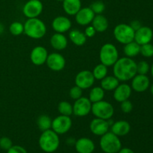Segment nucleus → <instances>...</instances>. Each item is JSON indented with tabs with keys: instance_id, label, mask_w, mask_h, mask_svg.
I'll list each match as a JSON object with an SVG mask.
<instances>
[{
	"instance_id": "nucleus-34",
	"label": "nucleus",
	"mask_w": 153,
	"mask_h": 153,
	"mask_svg": "<svg viewBox=\"0 0 153 153\" xmlns=\"http://www.w3.org/2000/svg\"><path fill=\"white\" fill-rule=\"evenodd\" d=\"M140 54L145 58H151L153 56V45L150 43L140 46Z\"/></svg>"
},
{
	"instance_id": "nucleus-33",
	"label": "nucleus",
	"mask_w": 153,
	"mask_h": 153,
	"mask_svg": "<svg viewBox=\"0 0 153 153\" xmlns=\"http://www.w3.org/2000/svg\"><path fill=\"white\" fill-rule=\"evenodd\" d=\"M91 10L94 11V13L97 14H102V13L104 12L105 9V4L103 1H96L94 2H93L92 4L90 6Z\"/></svg>"
},
{
	"instance_id": "nucleus-29",
	"label": "nucleus",
	"mask_w": 153,
	"mask_h": 153,
	"mask_svg": "<svg viewBox=\"0 0 153 153\" xmlns=\"http://www.w3.org/2000/svg\"><path fill=\"white\" fill-rule=\"evenodd\" d=\"M52 120L50 117L46 114H42L37 118V125L40 131H44L52 128Z\"/></svg>"
},
{
	"instance_id": "nucleus-32",
	"label": "nucleus",
	"mask_w": 153,
	"mask_h": 153,
	"mask_svg": "<svg viewBox=\"0 0 153 153\" xmlns=\"http://www.w3.org/2000/svg\"><path fill=\"white\" fill-rule=\"evenodd\" d=\"M9 31L13 36H19L24 33V25L20 22H13L9 26Z\"/></svg>"
},
{
	"instance_id": "nucleus-37",
	"label": "nucleus",
	"mask_w": 153,
	"mask_h": 153,
	"mask_svg": "<svg viewBox=\"0 0 153 153\" xmlns=\"http://www.w3.org/2000/svg\"><path fill=\"white\" fill-rule=\"evenodd\" d=\"M120 109L124 114L131 113L133 110V104L130 100H127L120 102Z\"/></svg>"
},
{
	"instance_id": "nucleus-45",
	"label": "nucleus",
	"mask_w": 153,
	"mask_h": 153,
	"mask_svg": "<svg viewBox=\"0 0 153 153\" xmlns=\"http://www.w3.org/2000/svg\"><path fill=\"white\" fill-rule=\"evenodd\" d=\"M150 70H151V74H152V77H153V64H152V65L151 66Z\"/></svg>"
},
{
	"instance_id": "nucleus-13",
	"label": "nucleus",
	"mask_w": 153,
	"mask_h": 153,
	"mask_svg": "<svg viewBox=\"0 0 153 153\" xmlns=\"http://www.w3.org/2000/svg\"><path fill=\"white\" fill-rule=\"evenodd\" d=\"M48 55V51L44 46H37L31 50L30 59L31 63L35 66H41L46 64Z\"/></svg>"
},
{
	"instance_id": "nucleus-25",
	"label": "nucleus",
	"mask_w": 153,
	"mask_h": 153,
	"mask_svg": "<svg viewBox=\"0 0 153 153\" xmlns=\"http://www.w3.org/2000/svg\"><path fill=\"white\" fill-rule=\"evenodd\" d=\"M69 37L72 43L77 46H82L86 43L88 37L85 33L78 29H73L69 33Z\"/></svg>"
},
{
	"instance_id": "nucleus-17",
	"label": "nucleus",
	"mask_w": 153,
	"mask_h": 153,
	"mask_svg": "<svg viewBox=\"0 0 153 153\" xmlns=\"http://www.w3.org/2000/svg\"><path fill=\"white\" fill-rule=\"evenodd\" d=\"M52 27L55 32L64 34L71 28L72 22L67 16H58L52 20Z\"/></svg>"
},
{
	"instance_id": "nucleus-47",
	"label": "nucleus",
	"mask_w": 153,
	"mask_h": 153,
	"mask_svg": "<svg viewBox=\"0 0 153 153\" xmlns=\"http://www.w3.org/2000/svg\"><path fill=\"white\" fill-rule=\"evenodd\" d=\"M56 1H63L64 0H56Z\"/></svg>"
},
{
	"instance_id": "nucleus-18",
	"label": "nucleus",
	"mask_w": 153,
	"mask_h": 153,
	"mask_svg": "<svg viewBox=\"0 0 153 153\" xmlns=\"http://www.w3.org/2000/svg\"><path fill=\"white\" fill-rule=\"evenodd\" d=\"M153 37V31L149 27L141 26L134 32V40L140 46L150 43Z\"/></svg>"
},
{
	"instance_id": "nucleus-21",
	"label": "nucleus",
	"mask_w": 153,
	"mask_h": 153,
	"mask_svg": "<svg viewBox=\"0 0 153 153\" xmlns=\"http://www.w3.org/2000/svg\"><path fill=\"white\" fill-rule=\"evenodd\" d=\"M111 131L118 137L126 136L130 132L131 126L126 120H118L111 126Z\"/></svg>"
},
{
	"instance_id": "nucleus-20",
	"label": "nucleus",
	"mask_w": 153,
	"mask_h": 153,
	"mask_svg": "<svg viewBox=\"0 0 153 153\" xmlns=\"http://www.w3.org/2000/svg\"><path fill=\"white\" fill-rule=\"evenodd\" d=\"M95 148L94 142L88 137H80L75 143V149L77 153H93Z\"/></svg>"
},
{
	"instance_id": "nucleus-6",
	"label": "nucleus",
	"mask_w": 153,
	"mask_h": 153,
	"mask_svg": "<svg viewBox=\"0 0 153 153\" xmlns=\"http://www.w3.org/2000/svg\"><path fill=\"white\" fill-rule=\"evenodd\" d=\"M91 112L95 117L108 120L111 119L113 117L114 108L110 102L102 100L97 102L92 103Z\"/></svg>"
},
{
	"instance_id": "nucleus-2",
	"label": "nucleus",
	"mask_w": 153,
	"mask_h": 153,
	"mask_svg": "<svg viewBox=\"0 0 153 153\" xmlns=\"http://www.w3.org/2000/svg\"><path fill=\"white\" fill-rule=\"evenodd\" d=\"M24 33L31 39H41L46 35V26L43 20L37 18H30L25 22Z\"/></svg>"
},
{
	"instance_id": "nucleus-3",
	"label": "nucleus",
	"mask_w": 153,
	"mask_h": 153,
	"mask_svg": "<svg viewBox=\"0 0 153 153\" xmlns=\"http://www.w3.org/2000/svg\"><path fill=\"white\" fill-rule=\"evenodd\" d=\"M39 146L43 152L53 153L60 146L59 135L51 129L42 131L38 140Z\"/></svg>"
},
{
	"instance_id": "nucleus-8",
	"label": "nucleus",
	"mask_w": 153,
	"mask_h": 153,
	"mask_svg": "<svg viewBox=\"0 0 153 153\" xmlns=\"http://www.w3.org/2000/svg\"><path fill=\"white\" fill-rule=\"evenodd\" d=\"M73 126V121L70 117L60 114L52 120V129L60 135L68 132Z\"/></svg>"
},
{
	"instance_id": "nucleus-28",
	"label": "nucleus",
	"mask_w": 153,
	"mask_h": 153,
	"mask_svg": "<svg viewBox=\"0 0 153 153\" xmlns=\"http://www.w3.org/2000/svg\"><path fill=\"white\" fill-rule=\"evenodd\" d=\"M105 97V91L101 87H94L91 88L89 94V100L92 103L103 100Z\"/></svg>"
},
{
	"instance_id": "nucleus-12",
	"label": "nucleus",
	"mask_w": 153,
	"mask_h": 153,
	"mask_svg": "<svg viewBox=\"0 0 153 153\" xmlns=\"http://www.w3.org/2000/svg\"><path fill=\"white\" fill-rule=\"evenodd\" d=\"M46 64L51 70L54 72L61 71L66 65V60L61 54L52 52L48 55Z\"/></svg>"
},
{
	"instance_id": "nucleus-4",
	"label": "nucleus",
	"mask_w": 153,
	"mask_h": 153,
	"mask_svg": "<svg viewBox=\"0 0 153 153\" xmlns=\"http://www.w3.org/2000/svg\"><path fill=\"white\" fill-rule=\"evenodd\" d=\"M100 146L105 153H117L122 148V143L118 136L111 131H108L101 136Z\"/></svg>"
},
{
	"instance_id": "nucleus-39",
	"label": "nucleus",
	"mask_w": 153,
	"mask_h": 153,
	"mask_svg": "<svg viewBox=\"0 0 153 153\" xmlns=\"http://www.w3.org/2000/svg\"><path fill=\"white\" fill-rule=\"evenodd\" d=\"M7 153H28L26 149L19 145H13L8 150Z\"/></svg>"
},
{
	"instance_id": "nucleus-41",
	"label": "nucleus",
	"mask_w": 153,
	"mask_h": 153,
	"mask_svg": "<svg viewBox=\"0 0 153 153\" xmlns=\"http://www.w3.org/2000/svg\"><path fill=\"white\" fill-rule=\"evenodd\" d=\"M129 25L131 27V28H132L134 31H137V30H138L139 28L142 26L141 23H140V22L139 20L131 21V22H130Z\"/></svg>"
},
{
	"instance_id": "nucleus-10",
	"label": "nucleus",
	"mask_w": 153,
	"mask_h": 153,
	"mask_svg": "<svg viewBox=\"0 0 153 153\" xmlns=\"http://www.w3.org/2000/svg\"><path fill=\"white\" fill-rule=\"evenodd\" d=\"M92 102L87 97H82L78 100H75L73 105V114L76 117H85L91 112Z\"/></svg>"
},
{
	"instance_id": "nucleus-44",
	"label": "nucleus",
	"mask_w": 153,
	"mask_h": 153,
	"mask_svg": "<svg viewBox=\"0 0 153 153\" xmlns=\"http://www.w3.org/2000/svg\"><path fill=\"white\" fill-rule=\"evenodd\" d=\"M3 31H4V26H3L2 24L0 22V34H2Z\"/></svg>"
},
{
	"instance_id": "nucleus-35",
	"label": "nucleus",
	"mask_w": 153,
	"mask_h": 153,
	"mask_svg": "<svg viewBox=\"0 0 153 153\" xmlns=\"http://www.w3.org/2000/svg\"><path fill=\"white\" fill-rule=\"evenodd\" d=\"M150 70L148 62L145 61H141L137 64V74L146 75Z\"/></svg>"
},
{
	"instance_id": "nucleus-11",
	"label": "nucleus",
	"mask_w": 153,
	"mask_h": 153,
	"mask_svg": "<svg viewBox=\"0 0 153 153\" xmlns=\"http://www.w3.org/2000/svg\"><path fill=\"white\" fill-rule=\"evenodd\" d=\"M94 82H95V78L92 72L87 70L79 72L75 78L76 85L82 88V90L91 88L94 85Z\"/></svg>"
},
{
	"instance_id": "nucleus-26",
	"label": "nucleus",
	"mask_w": 153,
	"mask_h": 153,
	"mask_svg": "<svg viewBox=\"0 0 153 153\" xmlns=\"http://www.w3.org/2000/svg\"><path fill=\"white\" fill-rule=\"evenodd\" d=\"M101 88L105 91H114L115 88L119 85L120 81L114 76H106L101 80Z\"/></svg>"
},
{
	"instance_id": "nucleus-38",
	"label": "nucleus",
	"mask_w": 153,
	"mask_h": 153,
	"mask_svg": "<svg viewBox=\"0 0 153 153\" xmlns=\"http://www.w3.org/2000/svg\"><path fill=\"white\" fill-rule=\"evenodd\" d=\"M13 146V142L7 137H2L0 138V148L3 150L7 151Z\"/></svg>"
},
{
	"instance_id": "nucleus-15",
	"label": "nucleus",
	"mask_w": 153,
	"mask_h": 153,
	"mask_svg": "<svg viewBox=\"0 0 153 153\" xmlns=\"http://www.w3.org/2000/svg\"><path fill=\"white\" fill-rule=\"evenodd\" d=\"M95 15L96 14L90 7H82L75 15V19L79 25H82V26H87V25L91 24Z\"/></svg>"
},
{
	"instance_id": "nucleus-7",
	"label": "nucleus",
	"mask_w": 153,
	"mask_h": 153,
	"mask_svg": "<svg viewBox=\"0 0 153 153\" xmlns=\"http://www.w3.org/2000/svg\"><path fill=\"white\" fill-rule=\"evenodd\" d=\"M134 32L135 31L131 28L129 24L120 23L115 26L114 36L117 41L125 45L134 40Z\"/></svg>"
},
{
	"instance_id": "nucleus-5",
	"label": "nucleus",
	"mask_w": 153,
	"mask_h": 153,
	"mask_svg": "<svg viewBox=\"0 0 153 153\" xmlns=\"http://www.w3.org/2000/svg\"><path fill=\"white\" fill-rule=\"evenodd\" d=\"M119 58V53L116 46L110 43H105L100 51V62L106 67H112Z\"/></svg>"
},
{
	"instance_id": "nucleus-1",
	"label": "nucleus",
	"mask_w": 153,
	"mask_h": 153,
	"mask_svg": "<svg viewBox=\"0 0 153 153\" xmlns=\"http://www.w3.org/2000/svg\"><path fill=\"white\" fill-rule=\"evenodd\" d=\"M113 73L120 82L131 80L137 74V63L128 57L118 58L113 66Z\"/></svg>"
},
{
	"instance_id": "nucleus-27",
	"label": "nucleus",
	"mask_w": 153,
	"mask_h": 153,
	"mask_svg": "<svg viewBox=\"0 0 153 153\" xmlns=\"http://www.w3.org/2000/svg\"><path fill=\"white\" fill-rule=\"evenodd\" d=\"M140 46L134 40L126 43L124 45L123 52L126 55V57L128 58H134L140 54Z\"/></svg>"
},
{
	"instance_id": "nucleus-31",
	"label": "nucleus",
	"mask_w": 153,
	"mask_h": 153,
	"mask_svg": "<svg viewBox=\"0 0 153 153\" xmlns=\"http://www.w3.org/2000/svg\"><path fill=\"white\" fill-rule=\"evenodd\" d=\"M58 110L60 114L70 117L73 114V105L67 101H62L58 105Z\"/></svg>"
},
{
	"instance_id": "nucleus-43",
	"label": "nucleus",
	"mask_w": 153,
	"mask_h": 153,
	"mask_svg": "<svg viewBox=\"0 0 153 153\" xmlns=\"http://www.w3.org/2000/svg\"><path fill=\"white\" fill-rule=\"evenodd\" d=\"M76 140H74V138H68L67 140V143L68 145H75V143H76Z\"/></svg>"
},
{
	"instance_id": "nucleus-46",
	"label": "nucleus",
	"mask_w": 153,
	"mask_h": 153,
	"mask_svg": "<svg viewBox=\"0 0 153 153\" xmlns=\"http://www.w3.org/2000/svg\"><path fill=\"white\" fill-rule=\"evenodd\" d=\"M150 92H151V94H152V95H153V84L152 85V86H151V88H150Z\"/></svg>"
},
{
	"instance_id": "nucleus-42",
	"label": "nucleus",
	"mask_w": 153,
	"mask_h": 153,
	"mask_svg": "<svg viewBox=\"0 0 153 153\" xmlns=\"http://www.w3.org/2000/svg\"><path fill=\"white\" fill-rule=\"evenodd\" d=\"M117 153H134V152L132 150V149H130V148L124 147V148H121Z\"/></svg>"
},
{
	"instance_id": "nucleus-24",
	"label": "nucleus",
	"mask_w": 153,
	"mask_h": 153,
	"mask_svg": "<svg viewBox=\"0 0 153 153\" xmlns=\"http://www.w3.org/2000/svg\"><path fill=\"white\" fill-rule=\"evenodd\" d=\"M91 24L97 32H104L108 28V21L102 14L95 15Z\"/></svg>"
},
{
	"instance_id": "nucleus-22",
	"label": "nucleus",
	"mask_w": 153,
	"mask_h": 153,
	"mask_svg": "<svg viewBox=\"0 0 153 153\" xmlns=\"http://www.w3.org/2000/svg\"><path fill=\"white\" fill-rule=\"evenodd\" d=\"M50 45L55 50H64L67 47L68 40L64 34L56 32L51 37Z\"/></svg>"
},
{
	"instance_id": "nucleus-23",
	"label": "nucleus",
	"mask_w": 153,
	"mask_h": 153,
	"mask_svg": "<svg viewBox=\"0 0 153 153\" xmlns=\"http://www.w3.org/2000/svg\"><path fill=\"white\" fill-rule=\"evenodd\" d=\"M62 2L63 9L70 16H75L82 8L81 0H64Z\"/></svg>"
},
{
	"instance_id": "nucleus-36",
	"label": "nucleus",
	"mask_w": 153,
	"mask_h": 153,
	"mask_svg": "<svg viewBox=\"0 0 153 153\" xmlns=\"http://www.w3.org/2000/svg\"><path fill=\"white\" fill-rule=\"evenodd\" d=\"M82 94H83V90H82V88H79V87L75 85V86H73V88L70 90L69 96H70V97L71 99L76 100L82 97Z\"/></svg>"
},
{
	"instance_id": "nucleus-9",
	"label": "nucleus",
	"mask_w": 153,
	"mask_h": 153,
	"mask_svg": "<svg viewBox=\"0 0 153 153\" xmlns=\"http://www.w3.org/2000/svg\"><path fill=\"white\" fill-rule=\"evenodd\" d=\"M43 10V3L40 0H28L23 5L22 13L28 19L37 18Z\"/></svg>"
},
{
	"instance_id": "nucleus-30",
	"label": "nucleus",
	"mask_w": 153,
	"mask_h": 153,
	"mask_svg": "<svg viewBox=\"0 0 153 153\" xmlns=\"http://www.w3.org/2000/svg\"><path fill=\"white\" fill-rule=\"evenodd\" d=\"M93 75H94L95 79L97 80H100L104 79L108 74V67L105 65L100 63V64H97L95 67L94 68L92 71Z\"/></svg>"
},
{
	"instance_id": "nucleus-19",
	"label": "nucleus",
	"mask_w": 153,
	"mask_h": 153,
	"mask_svg": "<svg viewBox=\"0 0 153 153\" xmlns=\"http://www.w3.org/2000/svg\"><path fill=\"white\" fill-rule=\"evenodd\" d=\"M131 91L132 89L128 84H119V85L114 91V99L118 102H122L130 98Z\"/></svg>"
},
{
	"instance_id": "nucleus-14",
	"label": "nucleus",
	"mask_w": 153,
	"mask_h": 153,
	"mask_svg": "<svg viewBox=\"0 0 153 153\" xmlns=\"http://www.w3.org/2000/svg\"><path fill=\"white\" fill-rule=\"evenodd\" d=\"M109 128L110 125L106 120L96 117L90 123V130L94 135L101 137L109 131Z\"/></svg>"
},
{
	"instance_id": "nucleus-16",
	"label": "nucleus",
	"mask_w": 153,
	"mask_h": 153,
	"mask_svg": "<svg viewBox=\"0 0 153 153\" xmlns=\"http://www.w3.org/2000/svg\"><path fill=\"white\" fill-rule=\"evenodd\" d=\"M149 79L146 75L136 74L131 79V88L136 92L142 93L149 88Z\"/></svg>"
},
{
	"instance_id": "nucleus-40",
	"label": "nucleus",
	"mask_w": 153,
	"mask_h": 153,
	"mask_svg": "<svg viewBox=\"0 0 153 153\" xmlns=\"http://www.w3.org/2000/svg\"><path fill=\"white\" fill-rule=\"evenodd\" d=\"M85 36H86L87 37H93L95 36L96 33H97V31H96V30L94 29V27L92 26V25H87L86 28H85Z\"/></svg>"
}]
</instances>
